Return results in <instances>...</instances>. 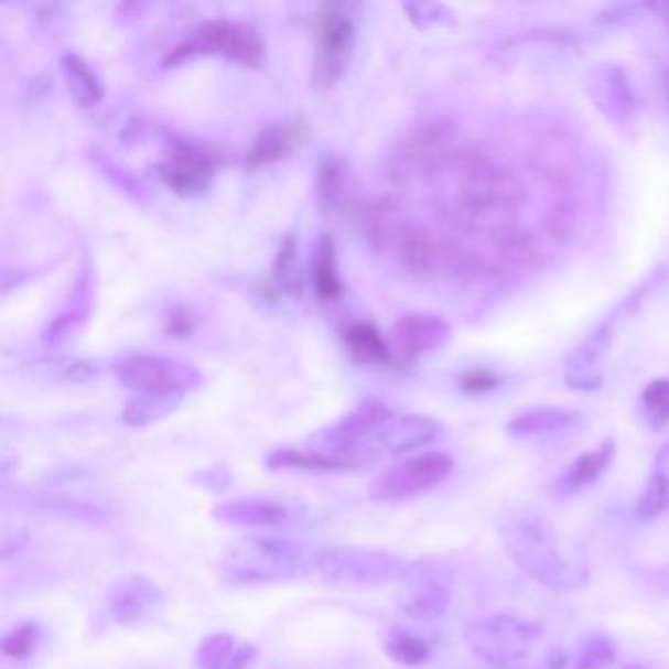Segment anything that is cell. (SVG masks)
<instances>
[{
  "label": "cell",
  "instance_id": "obj_25",
  "mask_svg": "<svg viewBox=\"0 0 669 669\" xmlns=\"http://www.w3.org/2000/svg\"><path fill=\"white\" fill-rule=\"evenodd\" d=\"M273 283L291 299L303 296L304 277L299 261V244L293 233L287 234L273 259Z\"/></svg>",
  "mask_w": 669,
  "mask_h": 669
},
{
  "label": "cell",
  "instance_id": "obj_2",
  "mask_svg": "<svg viewBox=\"0 0 669 669\" xmlns=\"http://www.w3.org/2000/svg\"><path fill=\"white\" fill-rule=\"evenodd\" d=\"M499 535L518 568L548 590H575L587 580L585 563L563 552L558 532L540 512L517 505L505 507Z\"/></svg>",
  "mask_w": 669,
  "mask_h": 669
},
{
  "label": "cell",
  "instance_id": "obj_29",
  "mask_svg": "<svg viewBox=\"0 0 669 669\" xmlns=\"http://www.w3.org/2000/svg\"><path fill=\"white\" fill-rule=\"evenodd\" d=\"M268 465L271 470L293 467V470H322V472L356 467V465L348 464V462H342V460H336V457H331V455L321 454L316 450L299 452V450H291V447L277 450V452L269 455Z\"/></svg>",
  "mask_w": 669,
  "mask_h": 669
},
{
  "label": "cell",
  "instance_id": "obj_7",
  "mask_svg": "<svg viewBox=\"0 0 669 669\" xmlns=\"http://www.w3.org/2000/svg\"><path fill=\"white\" fill-rule=\"evenodd\" d=\"M544 628L535 621L497 615L475 621L465 628V640L477 656L492 663H510L528 654Z\"/></svg>",
  "mask_w": 669,
  "mask_h": 669
},
{
  "label": "cell",
  "instance_id": "obj_4",
  "mask_svg": "<svg viewBox=\"0 0 669 669\" xmlns=\"http://www.w3.org/2000/svg\"><path fill=\"white\" fill-rule=\"evenodd\" d=\"M457 132L444 120H422L397 140L387 158V171L397 181L434 175L455 158Z\"/></svg>",
  "mask_w": 669,
  "mask_h": 669
},
{
  "label": "cell",
  "instance_id": "obj_9",
  "mask_svg": "<svg viewBox=\"0 0 669 669\" xmlns=\"http://www.w3.org/2000/svg\"><path fill=\"white\" fill-rule=\"evenodd\" d=\"M115 375L136 395L185 393L198 381V375L191 367L150 354H136L118 362Z\"/></svg>",
  "mask_w": 669,
  "mask_h": 669
},
{
  "label": "cell",
  "instance_id": "obj_3",
  "mask_svg": "<svg viewBox=\"0 0 669 669\" xmlns=\"http://www.w3.org/2000/svg\"><path fill=\"white\" fill-rule=\"evenodd\" d=\"M201 55L223 57L244 67H261L266 63V44L250 22L208 20L171 47L163 57V67H179Z\"/></svg>",
  "mask_w": 669,
  "mask_h": 669
},
{
  "label": "cell",
  "instance_id": "obj_43",
  "mask_svg": "<svg viewBox=\"0 0 669 669\" xmlns=\"http://www.w3.org/2000/svg\"><path fill=\"white\" fill-rule=\"evenodd\" d=\"M651 9L656 10L660 14V19L663 20V24L669 28V0L668 2H658V4H651Z\"/></svg>",
  "mask_w": 669,
  "mask_h": 669
},
{
  "label": "cell",
  "instance_id": "obj_31",
  "mask_svg": "<svg viewBox=\"0 0 669 669\" xmlns=\"http://www.w3.org/2000/svg\"><path fill=\"white\" fill-rule=\"evenodd\" d=\"M544 228L555 241L565 244L573 238L578 230V208L570 198H560L546 211Z\"/></svg>",
  "mask_w": 669,
  "mask_h": 669
},
{
  "label": "cell",
  "instance_id": "obj_34",
  "mask_svg": "<svg viewBox=\"0 0 669 669\" xmlns=\"http://www.w3.org/2000/svg\"><path fill=\"white\" fill-rule=\"evenodd\" d=\"M644 409L656 429L666 427L669 422V381L656 379L651 381L643 393Z\"/></svg>",
  "mask_w": 669,
  "mask_h": 669
},
{
  "label": "cell",
  "instance_id": "obj_18",
  "mask_svg": "<svg viewBox=\"0 0 669 669\" xmlns=\"http://www.w3.org/2000/svg\"><path fill=\"white\" fill-rule=\"evenodd\" d=\"M342 339L349 359L357 366L377 367L393 364L389 342L371 322L349 324L348 328L342 332Z\"/></svg>",
  "mask_w": 669,
  "mask_h": 669
},
{
  "label": "cell",
  "instance_id": "obj_27",
  "mask_svg": "<svg viewBox=\"0 0 669 669\" xmlns=\"http://www.w3.org/2000/svg\"><path fill=\"white\" fill-rule=\"evenodd\" d=\"M316 193L322 205L344 211L348 206L346 195V168L336 155H324L316 170Z\"/></svg>",
  "mask_w": 669,
  "mask_h": 669
},
{
  "label": "cell",
  "instance_id": "obj_5",
  "mask_svg": "<svg viewBox=\"0 0 669 669\" xmlns=\"http://www.w3.org/2000/svg\"><path fill=\"white\" fill-rule=\"evenodd\" d=\"M356 4L328 2L314 17L313 85L331 90L338 85L356 47V24L352 10Z\"/></svg>",
  "mask_w": 669,
  "mask_h": 669
},
{
  "label": "cell",
  "instance_id": "obj_10",
  "mask_svg": "<svg viewBox=\"0 0 669 669\" xmlns=\"http://www.w3.org/2000/svg\"><path fill=\"white\" fill-rule=\"evenodd\" d=\"M407 587L401 608L414 621L430 623L446 613L452 598V573L438 563H417L407 568Z\"/></svg>",
  "mask_w": 669,
  "mask_h": 669
},
{
  "label": "cell",
  "instance_id": "obj_32",
  "mask_svg": "<svg viewBox=\"0 0 669 669\" xmlns=\"http://www.w3.org/2000/svg\"><path fill=\"white\" fill-rule=\"evenodd\" d=\"M234 636L228 633L211 634L197 651L198 669H224L234 656Z\"/></svg>",
  "mask_w": 669,
  "mask_h": 669
},
{
  "label": "cell",
  "instance_id": "obj_22",
  "mask_svg": "<svg viewBox=\"0 0 669 669\" xmlns=\"http://www.w3.org/2000/svg\"><path fill=\"white\" fill-rule=\"evenodd\" d=\"M613 455H615L613 440H605L595 450L580 455L570 465V470L560 477L558 489L565 493V495H571V493L581 492L583 487L597 482L598 477L607 472L608 465L613 462Z\"/></svg>",
  "mask_w": 669,
  "mask_h": 669
},
{
  "label": "cell",
  "instance_id": "obj_23",
  "mask_svg": "<svg viewBox=\"0 0 669 669\" xmlns=\"http://www.w3.org/2000/svg\"><path fill=\"white\" fill-rule=\"evenodd\" d=\"M495 244L500 261H505L509 268H538L544 263V244L538 240L535 233L512 228L509 233L497 236Z\"/></svg>",
  "mask_w": 669,
  "mask_h": 669
},
{
  "label": "cell",
  "instance_id": "obj_17",
  "mask_svg": "<svg viewBox=\"0 0 669 669\" xmlns=\"http://www.w3.org/2000/svg\"><path fill=\"white\" fill-rule=\"evenodd\" d=\"M442 432L440 422L422 414H407L393 419L381 432L379 442L391 454H407L434 442Z\"/></svg>",
  "mask_w": 669,
  "mask_h": 669
},
{
  "label": "cell",
  "instance_id": "obj_14",
  "mask_svg": "<svg viewBox=\"0 0 669 669\" xmlns=\"http://www.w3.org/2000/svg\"><path fill=\"white\" fill-rule=\"evenodd\" d=\"M163 601L160 587L142 575H130L108 591V613L125 625L142 623L158 611Z\"/></svg>",
  "mask_w": 669,
  "mask_h": 669
},
{
  "label": "cell",
  "instance_id": "obj_15",
  "mask_svg": "<svg viewBox=\"0 0 669 669\" xmlns=\"http://www.w3.org/2000/svg\"><path fill=\"white\" fill-rule=\"evenodd\" d=\"M306 138H309V122L304 117L266 126L256 138L250 152L246 153L244 163L248 168H263L277 163L296 152L306 142Z\"/></svg>",
  "mask_w": 669,
  "mask_h": 669
},
{
  "label": "cell",
  "instance_id": "obj_12",
  "mask_svg": "<svg viewBox=\"0 0 669 669\" xmlns=\"http://www.w3.org/2000/svg\"><path fill=\"white\" fill-rule=\"evenodd\" d=\"M450 336V326L430 314H407L395 322L389 348L395 366L411 367L424 354L442 348Z\"/></svg>",
  "mask_w": 669,
  "mask_h": 669
},
{
  "label": "cell",
  "instance_id": "obj_40",
  "mask_svg": "<svg viewBox=\"0 0 669 669\" xmlns=\"http://www.w3.org/2000/svg\"><path fill=\"white\" fill-rule=\"evenodd\" d=\"M253 656H256V650L251 646H248V644H244L240 648H236L233 660L228 661V666L224 669H248L250 668L251 660H253Z\"/></svg>",
  "mask_w": 669,
  "mask_h": 669
},
{
  "label": "cell",
  "instance_id": "obj_37",
  "mask_svg": "<svg viewBox=\"0 0 669 669\" xmlns=\"http://www.w3.org/2000/svg\"><path fill=\"white\" fill-rule=\"evenodd\" d=\"M37 638H40L37 625L19 626L17 630H12V633L2 640V651H4V656H9V658L24 660V658L32 656L34 650H36Z\"/></svg>",
  "mask_w": 669,
  "mask_h": 669
},
{
  "label": "cell",
  "instance_id": "obj_16",
  "mask_svg": "<svg viewBox=\"0 0 669 669\" xmlns=\"http://www.w3.org/2000/svg\"><path fill=\"white\" fill-rule=\"evenodd\" d=\"M215 518L230 527H279L289 520V509L276 500H224L216 505Z\"/></svg>",
  "mask_w": 669,
  "mask_h": 669
},
{
  "label": "cell",
  "instance_id": "obj_24",
  "mask_svg": "<svg viewBox=\"0 0 669 669\" xmlns=\"http://www.w3.org/2000/svg\"><path fill=\"white\" fill-rule=\"evenodd\" d=\"M185 393H152L136 395L132 401L126 404L122 420L132 429L150 427L158 420L170 417L183 401Z\"/></svg>",
  "mask_w": 669,
  "mask_h": 669
},
{
  "label": "cell",
  "instance_id": "obj_30",
  "mask_svg": "<svg viewBox=\"0 0 669 669\" xmlns=\"http://www.w3.org/2000/svg\"><path fill=\"white\" fill-rule=\"evenodd\" d=\"M385 650H387L391 660L401 663V666H409V668L420 666L430 658V648L427 643L417 638L414 634L404 633V630L389 634V638L385 643Z\"/></svg>",
  "mask_w": 669,
  "mask_h": 669
},
{
  "label": "cell",
  "instance_id": "obj_39",
  "mask_svg": "<svg viewBox=\"0 0 669 669\" xmlns=\"http://www.w3.org/2000/svg\"><path fill=\"white\" fill-rule=\"evenodd\" d=\"M499 384L500 379L497 375L492 371H483V369H475L462 377V389L467 395L489 393L493 389H497Z\"/></svg>",
  "mask_w": 669,
  "mask_h": 669
},
{
  "label": "cell",
  "instance_id": "obj_41",
  "mask_svg": "<svg viewBox=\"0 0 669 669\" xmlns=\"http://www.w3.org/2000/svg\"><path fill=\"white\" fill-rule=\"evenodd\" d=\"M651 475H656L661 482H666L669 485V444L661 447L658 455H656V464H654V472Z\"/></svg>",
  "mask_w": 669,
  "mask_h": 669
},
{
  "label": "cell",
  "instance_id": "obj_8",
  "mask_svg": "<svg viewBox=\"0 0 669 669\" xmlns=\"http://www.w3.org/2000/svg\"><path fill=\"white\" fill-rule=\"evenodd\" d=\"M454 472V460L444 452H427L385 470L369 487L375 500H404L427 493Z\"/></svg>",
  "mask_w": 669,
  "mask_h": 669
},
{
  "label": "cell",
  "instance_id": "obj_26",
  "mask_svg": "<svg viewBox=\"0 0 669 669\" xmlns=\"http://www.w3.org/2000/svg\"><path fill=\"white\" fill-rule=\"evenodd\" d=\"M580 419L578 412L562 411V409H538L525 412L509 422V432L512 436H540L553 434L560 430L570 429Z\"/></svg>",
  "mask_w": 669,
  "mask_h": 669
},
{
  "label": "cell",
  "instance_id": "obj_44",
  "mask_svg": "<svg viewBox=\"0 0 669 669\" xmlns=\"http://www.w3.org/2000/svg\"><path fill=\"white\" fill-rule=\"evenodd\" d=\"M625 669H648V668H644V666H638V663H633V666H626Z\"/></svg>",
  "mask_w": 669,
  "mask_h": 669
},
{
  "label": "cell",
  "instance_id": "obj_1",
  "mask_svg": "<svg viewBox=\"0 0 669 669\" xmlns=\"http://www.w3.org/2000/svg\"><path fill=\"white\" fill-rule=\"evenodd\" d=\"M454 161L464 223L495 238L512 230L525 203V188L517 175L485 143L455 153Z\"/></svg>",
  "mask_w": 669,
  "mask_h": 669
},
{
  "label": "cell",
  "instance_id": "obj_20",
  "mask_svg": "<svg viewBox=\"0 0 669 669\" xmlns=\"http://www.w3.org/2000/svg\"><path fill=\"white\" fill-rule=\"evenodd\" d=\"M314 295L321 303H336L344 295L338 271V253L331 234H321L311 259Z\"/></svg>",
  "mask_w": 669,
  "mask_h": 669
},
{
  "label": "cell",
  "instance_id": "obj_21",
  "mask_svg": "<svg viewBox=\"0 0 669 669\" xmlns=\"http://www.w3.org/2000/svg\"><path fill=\"white\" fill-rule=\"evenodd\" d=\"M62 72L67 90L77 107L89 110L99 105L105 97V89H102L99 75L93 72L89 63L85 62L80 55L65 54L62 60Z\"/></svg>",
  "mask_w": 669,
  "mask_h": 669
},
{
  "label": "cell",
  "instance_id": "obj_42",
  "mask_svg": "<svg viewBox=\"0 0 669 669\" xmlns=\"http://www.w3.org/2000/svg\"><path fill=\"white\" fill-rule=\"evenodd\" d=\"M281 295H283V293L279 291V287H277L273 281H261V283H259V296H261L266 303H277Z\"/></svg>",
  "mask_w": 669,
  "mask_h": 669
},
{
  "label": "cell",
  "instance_id": "obj_28",
  "mask_svg": "<svg viewBox=\"0 0 669 669\" xmlns=\"http://www.w3.org/2000/svg\"><path fill=\"white\" fill-rule=\"evenodd\" d=\"M597 80L598 87L593 97L595 99L598 95L603 97V102H601L603 112H607V115L615 112L618 118L628 117L633 112L634 97L633 89L628 87V80L625 79L623 72L616 67H608L601 72Z\"/></svg>",
  "mask_w": 669,
  "mask_h": 669
},
{
  "label": "cell",
  "instance_id": "obj_6",
  "mask_svg": "<svg viewBox=\"0 0 669 669\" xmlns=\"http://www.w3.org/2000/svg\"><path fill=\"white\" fill-rule=\"evenodd\" d=\"M215 153L185 136H168V148L158 165L161 183L183 198L203 197L213 187L216 175Z\"/></svg>",
  "mask_w": 669,
  "mask_h": 669
},
{
  "label": "cell",
  "instance_id": "obj_36",
  "mask_svg": "<svg viewBox=\"0 0 669 669\" xmlns=\"http://www.w3.org/2000/svg\"><path fill=\"white\" fill-rule=\"evenodd\" d=\"M615 661V648L605 638H593L580 651L571 669H608Z\"/></svg>",
  "mask_w": 669,
  "mask_h": 669
},
{
  "label": "cell",
  "instance_id": "obj_13",
  "mask_svg": "<svg viewBox=\"0 0 669 669\" xmlns=\"http://www.w3.org/2000/svg\"><path fill=\"white\" fill-rule=\"evenodd\" d=\"M344 213L356 220L364 238L374 250H385L393 241L397 244L404 228L399 206L393 198H352Z\"/></svg>",
  "mask_w": 669,
  "mask_h": 669
},
{
  "label": "cell",
  "instance_id": "obj_19",
  "mask_svg": "<svg viewBox=\"0 0 669 669\" xmlns=\"http://www.w3.org/2000/svg\"><path fill=\"white\" fill-rule=\"evenodd\" d=\"M397 250L402 268L414 276H424L440 266L442 246H438L432 234L419 224H404L397 240Z\"/></svg>",
  "mask_w": 669,
  "mask_h": 669
},
{
  "label": "cell",
  "instance_id": "obj_33",
  "mask_svg": "<svg viewBox=\"0 0 669 669\" xmlns=\"http://www.w3.org/2000/svg\"><path fill=\"white\" fill-rule=\"evenodd\" d=\"M668 509L669 485L658 479L656 475H651L636 505V517L640 520H651V518L660 517Z\"/></svg>",
  "mask_w": 669,
  "mask_h": 669
},
{
  "label": "cell",
  "instance_id": "obj_38",
  "mask_svg": "<svg viewBox=\"0 0 669 669\" xmlns=\"http://www.w3.org/2000/svg\"><path fill=\"white\" fill-rule=\"evenodd\" d=\"M193 332H195L193 314L181 306L171 309V313L165 319V334L171 338L187 339L193 336Z\"/></svg>",
  "mask_w": 669,
  "mask_h": 669
},
{
  "label": "cell",
  "instance_id": "obj_35",
  "mask_svg": "<svg viewBox=\"0 0 669 669\" xmlns=\"http://www.w3.org/2000/svg\"><path fill=\"white\" fill-rule=\"evenodd\" d=\"M44 509L50 510V512H57V515L75 518V520H80V522H90V525H99V522L107 520L105 510L99 509V507L80 503V500L62 499V497L45 500Z\"/></svg>",
  "mask_w": 669,
  "mask_h": 669
},
{
  "label": "cell",
  "instance_id": "obj_11",
  "mask_svg": "<svg viewBox=\"0 0 669 669\" xmlns=\"http://www.w3.org/2000/svg\"><path fill=\"white\" fill-rule=\"evenodd\" d=\"M319 570L331 580L348 583H381V581L404 578L407 565L393 555L359 548H336L321 553Z\"/></svg>",
  "mask_w": 669,
  "mask_h": 669
}]
</instances>
